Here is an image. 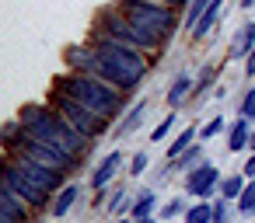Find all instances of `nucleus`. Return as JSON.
<instances>
[{
  "label": "nucleus",
  "instance_id": "obj_1",
  "mask_svg": "<svg viewBox=\"0 0 255 223\" xmlns=\"http://www.w3.org/2000/svg\"><path fill=\"white\" fill-rule=\"evenodd\" d=\"M21 126H25V133H28L32 140L49 143V147H60V150H67V153H74V157H81V153L88 150V136L77 133L63 115H56V112H49V108H42V105L25 108V112H21Z\"/></svg>",
  "mask_w": 255,
  "mask_h": 223
},
{
  "label": "nucleus",
  "instance_id": "obj_2",
  "mask_svg": "<svg viewBox=\"0 0 255 223\" xmlns=\"http://www.w3.org/2000/svg\"><path fill=\"white\" fill-rule=\"evenodd\" d=\"M56 91H63V94L84 101L88 108H95V112L105 115V119L119 115V108H123V91L112 87V84H105V80H98V77H91V74L60 77V80H56Z\"/></svg>",
  "mask_w": 255,
  "mask_h": 223
},
{
  "label": "nucleus",
  "instance_id": "obj_3",
  "mask_svg": "<svg viewBox=\"0 0 255 223\" xmlns=\"http://www.w3.org/2000/svg\"><path fill=\"white\" fill-rule=\"evenodd\" d=\"M119 11H123L129 21H136L140 28H147V32L161 35V39H171V32H175V14H171V7L154 4V0H126Z\"/></svg>",
  "mask_w": 255,
  "mask_h": 223
},
{
  "label": "nucleus",
  "instance_id": "obj_4",
  "mask_svg": "<svg viewBox=\"0 0 255 223\" xmlns=\"http://www.w3.org/2000/svg\"><path fill=\"white\" fill-rule=\"evenodd\" d=\"M53 105H56V112H60L77 133H84L88 140H91V136H102L105 126H109L105 115H98L95 108H88L84 101H77V98H70V94H63V91H53Z\"/></svg>",
  "mask_w": 255,
  "mask_h": 223
},
{
  "label": "nucleus",
  "instance_id": "obj_5",
  "mask_svg": "<svg viewBox=\"0 0 255 223\" xmlns=\"http://www.w3.org/2000/svg\"><path fill=\"white\" fill-rule=\"evenodd\" d=\"M95 32H109V35H123V39H129L136 49H161V35H154V32H147V28H140L136 21H129L123 11H105L102 14V21H98V28Z\"/></svg>",
  "mask_w": 255,
  "mask_h": 223
},
{
  "label": "nucleus",
  "instance_id": "obj_6",
  "mask_svg": "<svg viewBox=\"0 0 255 223\" xmlns=\"http://www.w3.org/2000/svg\"><path fill=\"white\" fill-rule=\"evenodd\" d=\"M18 143H21V153H25V157H32V160H39V164H46V167L70 171V167L77 164L74 153H67V150H60V147H49V143H39V140H32L28 133H25ZM18 143H14V147H18Z\"/></svg>",
  "mask_w": 255,
  "mask_h": 223
},
{
  "label": "nucleus",
  "instance_id": "obj_7",
  "mask_svg": "<svg viewBox=\"0 0 255 223\" xmlns=\"http://www.w3.org/2000/svg\"><path fill=\"white\" fill-rule=\"evenodd\" d=\"M4 185H7V188H11L25 206H35V209H39V206H46V202H49V192H46V188H39L35 181H28V178L18 171V164H7V167H4Z\"/></svg>",
  "mask_w": 255,
  "mask_h": 223
},
{
  "label": "nucleus",
  "instance_id": "obj_8",
  "mask_svg": "<svg viewBox=\"0 0 255 223\" xmlns=\"http://www.w3.org/2000/svg\"><path fill=\"white\" fill-rule=\"evenodd\" d=\"M18 171H21L28 181H35L39 188H46V192H53V188L60 185V174H63V171L46 167V164H39V160H32V157H25V160L18 164Z\"/></svg>",
  "mask_w": 255,
  "mask_h": 223
},
{
  "label": "nucleus",
  "instance_id": "obj_9",
  "mask_svg": "<svg viewBox=\"0 0 255 223\" xmlns=\"http://www.w3.org/2000/svg\"><path fill=\"white\" fill-rule=\"evenodd\" d=\"M28 220V206H21V199L4 185V195H0V223H25Z\"/></svg>",
  "mask_w": 255,
  "mask_h": 223
},
{
  "label": "nucleus",
  "instance_id": "obj_10",
  "mask_svg": "<svg viewBox=\"0 0 255 223\" xmlns=\"http://www.w3.org/2000/svg\"><path fill=\"white\" fill-rule=\"evenodd\" d=\"M252 49H255V21H248V25L238 28V35H234V42H231V56L241 60V56H248Z\"/></svg>",
  "mask_w": 255,
  "mask_h": 223
},
{
  "label": "nucleus",
  "instance_id": "obj_11",
  "mask_svg": "<svg viewBox=\"0 0 255 223\" xmlns=\"http://www.w3.org/2000/svg\"><path fill=\"white\" fill-rule=\"evenodd\" d=\"M213 181H217V167H199V171L189 178V192H192V195H210Z\"/></svg>",
  "mask_w": 255,
  "mask_h": 223
},
{
  "label": "nucleus",
  "instance_id": "obj_12",
  "mask_svg": "<svg viewBox=\"0 0 255 223\" xmlns=\"http://www.w3.org/2000/svg\"><path fill=\"white\" fill-rule=\"evenodd\" d=\"M116 171H119V153L112 150V153H109V157H105V160L98 164V171H95V178H91V185H95V188H102V185H105V181H109V178H112Z\"/></svg>",
  "mask_w": 255,
  "mask_h": 223
},
{
  "label": "nucleus",
  "instance_id": "obj_13",
  "mask_svg": "<svg viewBox=\"0 0 255 223\" xmlns=\"http://www.w3.org/2000/svg\"><path fill=\"white\" fill-rule=\"evenodd\" d=\"M217 18H220V0H213V4L206 7V14H203V18L196 21V28H192V35H196V39H203V35H206V32H210V28L217 25Z\"/></svg>",
  "mask_w": 255,
  "mask_h": 223
},
{
  "label": "nucleus",
  "instance_id": "obj_14",
  "mask_svg": "<svg viewBox=\"0 0 255 223\" xmlns=\"http://www.w3.org/2000/svg\"><path fill=\"white\" fill-rule=\"evenodd\" d=\"M189 91H196V84H192L189 77H178V80L171 84V91H168V105H182Z\"/></svg>",
  "mask_w": 255,
  "mask_h": 223
},
{
  "label": "nucleus",
  "instance_id": "obj_15",
  "mask_svg": "<svg viewBox=\"0 0 255 223\" xmlns=\"http://www.w3.org/2000/svg\"><path fill=\"white\" fill-rule=\"evenodd\" d=\"M248 140H252V136H248V119H241V122L231 129V140H227V147H231V150H241V147H248Z\"/></svg>",
  "mask_w": 255,
  "mask_h": 223
},
{
  "label": "nucleus",
  "instance_id": "obj_16",
  "mask_svg": "<svg viewBox=\"0 0 255 223\" xmlns=\"http://www.w3.org/2000/svg\"><path fill=\"white\" fill-rule=\"evenodd\" d=\"M74 199H77V185H67L63 192H60V199H56V206H53V213L56 216H63L70 206H74Z\"/></svg>",
  "mask_w": 255,
  "mask_h": 223
},
{
  "label": "nucleus",
  "instance_id": "obj_17",
  "mask_svg": "<svg viewBox=\"0 0 255 223\" xmlns=\"http://www.w3.org/2000/svg\"><path fill=\"white\" fill-rule=\"evenodd\" d=\"M213 4V0H189V18H185V25H189V32L196 28V21L206 14V7Z\"/></svg>",
  "mask_w": 255,
  "mask_h": 223
},
{
  "label": "nucleus",
  "instance_id": "obj_18",
  "mask_svg": "<svg viewBox=\"0 0 255 223\" xmlns=\"http://www.w3.org/2000/svg\"><path fill=\"white\" fill-rule=\"evenodd\" d=\"M192 140H196V129H185V133H182V136H178V140L168 147V157H171V160H175V157H182V150H185Z\"/></svg>",
  "mask_w": 255,
  "mask_h": 223
},
{
  "label": "nucleus",
  "instance_id": "obj_19",
  "mask_svg": "<svg viewBox=\"0 0 255 223\" xmlns=\"http://www.w3.org/2000/svg\"><path fill=\"white\" fill-rule=\"evenodd\" d=\"M143 112H147V105L140 101V105H136V108L129 112V119H126V122L119 126V133H129V129H136V126H140V119H143Z\"/></svg>",
  "mask_w": 255,
  "mask_h": 223
},
{
  "label": "nucleus",
  "instance_id": "obj_20",
  "mask_svg": "<svg viewBox=\"0 0 255 223\" xmlns=\"http://www.w3.org/2000/svg\"><path fill=\"white\" fill-rule=\"evenodd\" d=\"M241 213H255V181L252 185H245V192H241Z\"/></svg>",
  "mask_w": 255,
  "mask_h": 223
},
{
  "label": "nucleus",
  "instance_id": "obj_21",
  "mask_svg": "<svg viewBox=\"0 0 255 223\" xmlns=\"http://www.w3.org/2000/svg\"><path fill=\"white\" fill-rule=\"evenodd\" d=\"M210 220H213V209H206V206H196L185 216V223H210Z\"/></svg>",
  "mask_w": 255,
  "mask_h": 223
},
{
  "label": "nucleus",
  "instance_id": "obj_22",
  "mask_svg": "<svg viewBox=\"0 0 255 223\" xmlns=\"http://www.w3.org/2000/svg\"><path fill=\"white\" fill-rule=\"evenodd\" d=\"M150 209H154V195H147V192H143V195L136 199V206H133V213H136V220H140V216H147Z\"/></svg>",
  "mask_w": 255,
  "mask_h": 223
},
{
  "label": "nucleus",
  "instance_id": "obj_23",
  "mask_svg": "<svg viewBox=\"0 0 255 223\" xmlns=\"http://www.w3.org/2000/svg\"><path fill=\"white\" fill-rule=\"evenodd\" d=\"M245 192V181L241 178H224V199L227 195H241Z\"/></svg>",
  "mask_w": 255,
  "mask_h": 223
},
{
  "label": "nucleus",
  "instance_id": "obj_24",
  "mask_svg": "<svg viewBox=\"0 0 255 223\" xmlns=\"http://www.w3.org/2000/svg\"><path fill=\"white\" fill-rule=\"evenodd\" d=\"M241 115H245V119H255V91L245 94V101H241Z\"/></svg>",
  "mask_w": 255,
  "mask_h": 223
},
{
  "label": "nucleus",
  "instance_id": "obj_25",
  "mask_svg": "<svg viewBox=\"0 0 255 223\" xmlns=\"http://www.w3.org/2000/svg\"><path fill=\"white\" fill-rule=\"evenodd\" d=\"M224 129V119H213V122H206V129H203V140H210V136H217Z\"/></svg>",
  "mask_w": 255,
  "mask_h": 223
},
{
  "label": "nucleus",
  "instance_id": "obj_26",
  "mask_svg": "<svg viewBox=\"0 0 255 223\" xmlns=\"http://www.w3.org/2000/svg\"><path fill=\"white\" fill-rule=\"evenodd\" d=\"M168 126H171V112H168V119H164L154 133H150V140H164V136H168Z\"/></svg>",
  "mask_w": 255,
  "mask_h": 223
},
{
  "label": "nucleus",
  "instance_id": "obj_27",
  "mask_svg": "<svg viewBox=\"0 0 255 223\" xmlns=\"http://www.w3.org/2000/svg\"><path fill=\"white\" fill-rule=\"evenodd\" d=\"M196 160H199V150H189V153L175 157V164H196Z\"/></svg>",
  "mask_w": 255,
  "mask_h": 223
},
{
  "label": "nucleus",
  "instance_id": "obj_28",
  "mask_svg": "<svg viewBox=\"0 0 255 223\" xmlns=\"http://www.w3.org/2000/svg\"><path fill=\"white\" fill-rule=\"evenodd\" d=\"M143 167H147V153H136V157H133V167H129V171H133V174H140Z\"/></svg>",
  "mask_w": 255,
  "mask_h": 223
},
{
  "label": "nucleus",
  "instance_id": "obj_29",
  "mask_svg": "<svg viewBox=\"0 0 255 223\" xmlns=\"http://www.w3.org/2000/svg\"><path fill=\"white\" fill-rule=\"evenodd\" d=\"M213 220H217V223H224V220H227V206H224V202H217V206H213Z\"/></svg>",
  "mask_w": 255,
  "mask_h": 223
},
{
  "label": "nucleus",
  "instance_id": "obj_30",
  "mask_svg": "<svg viewBox=\"0 0 255 223\" xmlns=\"http://www.w3.org/2000/svg\"><path fill=\"white\" fill-rule=\"evenodd\" d=\"M245 70H248V77H255V49L245 56Z\"/></svg>",
  "mask_w": 255,
  "mask_h": 223
},
{
  "label": "nucleus",
  "instance_id": "obj_31",
  "mask_svg": "<svg viewBox=\"0 0 255 223\" xmlns=\"http://www.w3.org/2000/svg\"><path fill=\"white\" fill-rule=\"evenodd\" d=\"M245 174H248V178H255V153L248 157V164H245Z\"/></svg>",
  "mask_w": 255,
  "mask_h": 223
},
{
  "label": "nucleus",
  "instance_id": "obj_32",
  "mask_svg": "<svg viewBox=\"0 0 255 223\" xmlns=\"http://www.w3.org/2000/svg\"><path fill=\"white\" fill-rule=\"evenodd\" d=\"M136 223H154V220H150V216H140V220H136Z\"/></svg>",
  "mask_w": 255,
  "mask_h": 223
},
{
  "label": "nucleus",
  "instance_id": "obj_33",
  "mask_svg": "<svg viewBox=\"0 0 255 223\" xmlns=\"http://www.w3.org/2000/svg\"><path fill=\"white\" fill-rule=\"evenodd\" d=\"M248 147H252V150H255V133H252V140H248Z\"/></svg>",
  "mask_w": 255,
  "mask_h": 223
},
{
  "label": "nucleus",
  "instance_id": "obj_34",
  "mask_svg": "<svg viewBox=\"0 0 255 223\" xmlns=\"http://www.w3.org/2000/svg\"><path fill=\"white\" fill-rule=\"evenodd\" d=\"M241 4H245V7H252V4H255V0H241Z\"/></svg>",
  "mask_w": 255,
  "mask_h": 223
},
{
  "label": "nucleus",
  "instance_id": "obj_35",
  "mask_svg": "<svg viewBox=\"0 0 255 223\" xmlns=\"http://www.w3.org/2000/svg\"><path fill=\"white\" fill-rule=\"evenodd\" d=\"M154 4H157V0H154ZM168 4H182V0H168Z\"/></svg>",
  "mask_w": 255,
  "mask_h": 223
}]
</instances>
